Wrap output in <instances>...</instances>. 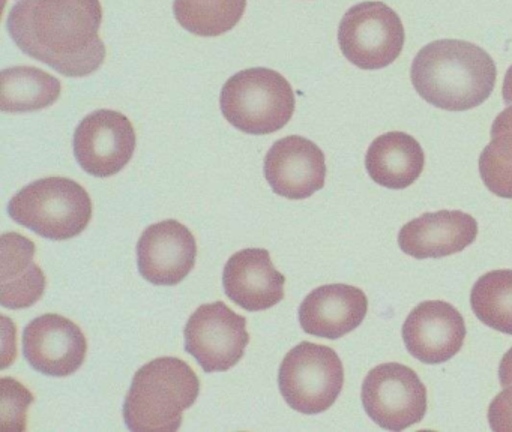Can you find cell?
I'll return each instance as SVG.
<instances>
[{
    "instance_id": "e0dca14e",
    "label": "cell",
    "mask_w": 512,
    "mask_h": 432,
    "mask_svg": "<svg viewBox=\"0 0 512 432\" xmlns=\"http://www.w3.org/2000/svg\"><path fill=\"white\" fill-rule=\"evenodd\" d=\"M368 300L361 288L347 284L322 285L299 306V323L308 335L338 339L364 321Z\"/></svg>"
},
{
    "instance_id": "ffe728a7",
    "label": "cell",
    "mask_w": 512,
    "mask_h": 432,
    "mask_svg": "<svg viewBox=\"0 0 512 432\" xmlns=\"http://www.w3.org/2000/svg\"><path fill=\"white\" fill-rule=\"evenodd\" d=\"M61 81L35 66H13L2 71V110L29 113L43 110L58 101Z\"/></svg>"
},
{
    "instance_id": "ba28073f",
    "label": "cell",
    "mask_w": 512,
    "mask_h": 432,
    "mask_svg": "<svg viewBox=\"0 0 512 432\" xmlns=\"http://www.w3.org/2000/svg\"><path fill=\"white\" fill-rule=\"evenodd\" d=\"M361 396L370 419L388 431H403L427 413V387L412 368L401 363L371 369Z\"/></svg>"
},
{
    "instance_id": "7c38bea8",
    "label": "cell",
    "mask_w": 512,
    "mask_h": 432,
    "mask_svg": "<svg viewBox=\"0 0 512 432\" xmlns=\"http://www.w3.org/2000/svg\"><path fill=\"white\" fill-rule=\"evenodd\" d=\"M464 338L463 315L443 300L419 303L403 324L407 351L428 365L451 360L463 347Z\"/></svg>"
},
{
    "instance_id": "30bf717a",
    "label": "cell",
    "mask_w": 512,
    "mask_h": 432,
    "mask_svg": "<svg viewBox=\"0 0 512 432\" xmlns=\"http://www.w3.org/2000/svg\"><path fill=\"white\" fill-rule=\"evenodd\" d=\"M73 144L77 162L86 173L95 177L115 176L133 158L136 131L125 114L98 110L77 126Z\"/></svg>"
},
{
    "instance_id": "ac0fdd59",
    "label": "cell",
    "mask_w": 512,
    "mask_h": 432,
    "mask_svg": "<svg viewBox=\"0 0 512 432\" xmlns=\"http://www.w3.org/2000/svg\"><path fill=\"white\" fill-rule=\"evenodd\" d=\"M0 302L8 309L31 308L46 291V275L34 261L35 243L19 233L2 234Z\"/></svg>"
},
{
    "instance_id": "7a4b0ae2",
    "label": "cell",
    "mask_w": 512,
    "mask_h": 432,
    "mask_svg": "<svg viewBox=\"0 0 512 432\" xmlns=\"http://www.w3.org/2000/svg\"><path fill=\"white\" fill-rule=\"evenodd\" d=\"M496 65L472 42L440 39L425 45L412 63V83L422 99L448 111H466L487 101Z\"/></svg>"
},
{
    "instance_id": "277c9868",
    "label": "cell",
    "mask_w": 512,
    "mask_h": 432,
    "mask_svg": "<svg viewBox=\"0 0 512 432\" xmlns=\"http://www.w3.org/2000/svg\"><path fill=\"white\" fill-rule=\"evenodd\" d=\"M13 221L49 240L79 236L92 219L86 189L67 177H47L20 189L8 204Z\"/></svg>"
},
{
    "instance_id": "83f0119b",
    "label": "cell",
    "mask_w": 512,
    "mask_h": 432,
    "mask_svg": "<svg viewBox=\"0 0 512 432\" xmlns=\"http://www.w3.org/2000/svg\"><path fill=\"white\" fill-rule=\"evenodd\" d=\"M502 95L505 104L512 105V66L506 71L505 80H503Z\"/></svg>"
},
{
    "instance_id": "8992f818",
    "label": "cell",
    "mask_w": 512,
    "mask_h": 432,
    "mask_svg": "<svg viewBox=\"0 0 512 432\" xmlns=\"http://www.w3.org/2000/svg\"><path fill=\"white\" fill-rule=\"evenodd\" d=\"M340 356L326 345L301 342L284 357L278 374L281 395L293 410L319 414L337 401L343 390Z\"/></svg>"
},
{
    "instance_id": "d6986e66",
    "label": "cell",
    "mask_w": 512,
    "mask_h": 432,
    "mask_svg": "<svg viewBox=\"0 0 512 432\" xmlns=\"http://www.w3.org/2000/svg\"><path fill=\"white\" fill-rule=\"evenodd\" d=\"M424 165L421 144L412 135L400 131L377 137L365 156L371 179L389 189L409 188L421 176Z\"/></svg>"
},
{
    "instance_id": "484cf974",
    "label": "cell",
    "mask_w": 512,
    "mask_h": 432,
    "mask_svg": "<svg viewBox=\"0 0 512 432\" xmlns=\"http://www.w3.org/2000/svg\"><path fill=\"white\" fill-rule=\"evenodd\" d=\"M500 386H512V348L503 354L499 366Z\"/></svg>"
},
{
    "instance_id": "44dd1931",
    "label": "cell",
    "mask_w": 512,
    "mask_h": 432,
    "mask_svg": "<svg viewBox=\"0 0 512 432\" xmlns=\"http://www.w3.org/2000/svg\"><path fill=\"white\" fill-rule=\"evenodd\" d=\"M247 0H175L176 20L197 36H220L241 21Z\"/></svg>"
},
{
    "instance_id": "2e32d148",
    "label": "cell",
    "mask_w": 512,
    "mask_h": 432,
    "mask_svg": "<svg viewBox=\"0 0 512 432\" xmlns=\"http://www.w3.org/2000/svg\"><path fill=\"white\" fill-rule=\"evenodd\" d=\"M478 236V222L461 210L424 213L407 222L398 233L404 254L424 260L457 254L472 245Z\"/></svg>"
},
{
    "instance_id": "cb8c5ba5",
    "label": "cell",
    "mask_w": 512,
    "mask_h": 432,
    "mask_svg": "<svg viewBox=\"0 0 512 432\" xmlns=\"http://www.w3.org/2000/svg\"><path fill=\"white\" fill-rule=\"evenodd\" d=\"M479 174L488 191L512 198V161L494 152L488 144L479 156Z\"/></svg>"
},
{
    "instance_id": "8fae6325",
    "label": "cell",
    "mask_w": 512,
    "mask_h": 432,
    "mask_svg": "<svg viewBox=\"0 0 512 432\" xmlns=\"http://www.w3.org/2000/svg\"><path fill=\"white\" fill-rule=\"evenodd\" d=\"M88 342L82 329L67 317L46 314L23 332V354L32 368L52 377H67L82 368Z\"/></svg>"
},
{
    "instance_id": "4316f807",
    "label": "cell",
    "mask_w": 512,
    "mask_h": 432,
    "mask_svg": "<svg viewBox=\"0 0 512 432\" xmlns=\"http://www.w3.org/2000/svg\"><path fill=\"white\" fill-rule=\"evenodd\" d=\"M491 129H499V131L512 132V105L502 111L499 116L494 119Z\"/></svg>"
},
{
    "instance_id": "6da1fadb",
    "label": "cell",
    "mask_w": 512,
    "mask_h": 432,
    "mask_svg": "<svg viewBox=\"0 0 512 432\" xmlns=\"http://www.w3.org/2000/svg\"><path fill=\"white\" fill-rule=\"evenodd\" d=\"M100 0H22L11 9L8 30L20 50L67 77L101 68Z\"/></svg>"
},
{
    "instance_id": "d4e9b609",
    "label": "cell",
    "mask_w": 512,
    "mask_h": 432,
    "mask_svg": "<svg viewBox=\"0 0 512 432\" xmlns=\"http://www.w3.org/2000/svg\"><path fill=\"white\" fill-rule=\"evenodd\" d=\"M488 422L496 432H512V386L503 387L502 392L491 401Z\"/></svg>"
},
{
    "instance_id": "9c48e42d",
    "label": "cell",
    "mask_w": 512,
    "mask_h": 432,
    "mask_svg": "<svg viewBox=\"0 0 512 432\" xmlns=\"http://www.w3.org/2000/svg\"><path fill=\"white\" fill-rule=\"evenodd\" d=\"M185 350L205 372H223L244 357L250 342L247 320L224 302L199 306L185 324Z\"/></svg>"
},
{
    "instance_id": "603a6c76",
    "label": "cell",
    "mask_w": 512,
    "mask_h": 432,
    "mask_svg": "<svg viewBox=\"0 0 512 432\" xmlns=\"http://www.w3.org/2000/svg\"><path fill=\"white\" fill-rule=\"evenodd\" d=\"M34 396L14 378H2V429L23 431L26 429V414Z\"/></svg>"
},
{
    "instance_id": "5bb4252c",
    "label": "cell",
    "mask_w": 512,
    "mask_h": 432,
    "mask_svg": "<svg viewBox=\"0 0 512 432\" xmlns=\"http://www.w3.org/2000/svg\"><path fill=\"white\" fill-rule=\"evenodd\" d=\"M265 177L281 197L304 200L325 186V155L308 138L289 135L269 149Z\"/></svg>"
},
{
    "instance_id": "52a82bcc",
    "label": "cell",
    "mask_w": 512,
    "mask_h": 432,
    "mask_svg": "<svg viewBox=\"0 0 512 432\" xmlns=\"http://www.w3.org/2000/svg\"><path fill=\"white\" fill-rule=\"evenodd\" d=\"M338 42L344 57L358 68H386L403 50V23L385 3H358L344 14Z\"/></svg>"
},
{
    "instance_id": "7402d4cb",
    "label": "cell",
    "mask_w": 512,
    "mask_h": 432,
    "mask_svg": "<svg viewBox=\"0 0 512 432\" xmlns=\"http://www.w3.org/2000/svg\"><path fill=\"white\" fill-rule=\"evenodd\" d=\"M470 303L482 323L512 335V270H491L482 275L473 285Z\"/></svg>"
},
{
    "instance_id": "9a60e30c",
    "label": "cell",
    "mask_w": 512,
    "mask_h": 432,
    "mask_svg": "<svg viewBox=\"0 0 512 432\" xmlns=\"http://www.w3.org/2000/svg\"><path fill=\"white\" fill-rule=\"evenodd\" d=\"M284 284L286 276L275 269L266 249H242L233 254L224 267V291L245 311H265L280 303Z\"/></svg>"
},
{
    "instance_id": "3957f363",
    "label": "cell",
    "mask_w": 512,
    "mask_h": 432,
    "mask_svg": "<svg viewBox=\"0 0 512 432\" xmlns=\"http://www.w3.org/2000/svg\"><path fill=\"white\" fill-rule=\"evenodd\" d=\"M200 381L178 357H158L139 369L124 402V420L134 432H175L196 402Z\"/></svg>"
},
{
    "instance_id": "4fadbf2b",
    "label": "cell",
    "mask_w": 512,
    "mask_h": 432,
    "mask_svg": "<svg viewBox=\"0 0 512 432\" xmlns=\"http://www.w3.org/2000/svg\"><path fill=\"white\" fill-rule=\"evenodd\" d=\"M196 257L193 233L175 219L146 228L137 243L140 273L155 285H176L184 281L193 270Z\"/></svg>"
},
{
    "instance_id": "5b68a950",
    "label": "cell",
    "mask_w": 512,
    "mask_h": 432,
    "mask_svg": "<svg viewBox=\"0 0 512 432\" xmlns=\"http://www.w3.org/2000/svg\"><path fill=\"white\" fill-rule=\"evenodd\" d=\"M295 92L289 81L269 68H251L230 77L221 90V111L245 134L280 131L295 113Z\"/></svg>"
}]
</instances>
